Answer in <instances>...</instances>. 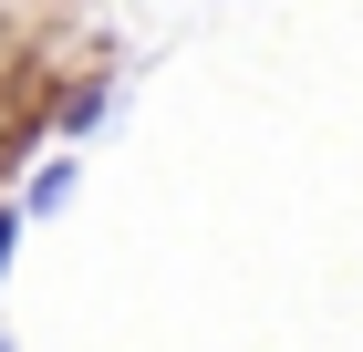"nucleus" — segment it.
I'll use <instances>...</instances> for the list:
<instances>
[{"label": "nucleus", "instance_id": "obj_1", "mask_svg": "<svg viewBox=\"0 0 363 352\" xmlns=\"http://www.w3.org/2000/svg\"><path fill=\"white\" fill-rule=\"evenodd\" d=\"M73 187H84V166H73V156H42V166H31V187H21V217L73 208Z\"/></svg>", "mask_w": 363, "mask_h": 352}, {"label": "nucleus", "instance_id": "obj_2", "mask_svg": "<svg viewBox=\"0 0 363 352\" xmlns=\"http://www.w3.org/2000/svg\"><path fill=\"white\" fill-rule=\"evenodd\" d=\"M104 114H114V83H73L62 93V135H94Z\"/></svg>", "mask_w": 363, "mask_h": 352}, {"label": "nucleus", "instance_id": "obj_3", "mask_svg": "<svg viewBox=\"0 0 363 352\" xmlns=\"http://www.w3.org/2000/svg\"><path fill=\"white\" fill-rule=\"evenodd\" d=\"M11 249H21V208H0V280H11Z\"/></svg>", "mask_w": 363, "mask_h": 352}, {"label": "nucleus", "instance_id": "obj_4", "mask_svg": "<svg viewBox=\"0 0 363 352\" xmlns=\"http://www.w3.org/2000/svg\"><path fill=\"white\" fill-rule=\"evenodd\" d=\"M0 352H11V342H0Z\"/></svg>", "mask_w": 363, "mask_h": 352}]
</instances>
